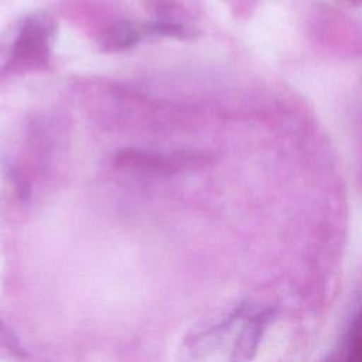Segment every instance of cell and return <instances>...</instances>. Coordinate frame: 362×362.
Segmentation results:
<instances>
[{"instance_id":"6","label":"cell","mask_w":362,"mask_h":362,"mask_svg":"<svg viewBox=\"0 0 362 362\" xmlns=\"http://www.w3.org/2000/svg\"><path fill=\"white\" fill-rule=\"evenodd\" d=\"M345 362H362V308L349 328Z\"/></svg>"},{"instance_id":"2","label":"cell","mask_w":362,"mask_h":362,"mask_svg":"<svg viewBox=\"0 0 362 362\" xmlns=\"http://www.w3.org/2000/svg\"><path fill=\"white\" fill-rule=\"evenodd\" d=\"M185 156H163L150 151L126 148L117 153L116 164L122 168L141 171L147 174H171L185 165Z\"/></svg>"},{"instance_id":"3","label":"cell","mask_w":362,"mask_h":362,"mask_svg":"<svg viewBox=\"0 0 362 362\" xmlns=\"http://www.w3.org/2000/svg\"><path fill=\"white\" fill-rule=\"evenodd\" d=\"M273 318L274 308H264L249 315L236 338L229 362H250Z\"/></svg>"},{"instance_id":"1","label":"cell","mask_w":362,"mask_h":362,"mask_svg":"<svg viewBox=\"0 0 362 362\" xmlns=\"http://www.w3.org/2000/svg\"><path fill=\"white\" fill-rule=\"evenodd\" d=\"M51 37L52 24L47 16L35 14L27 17L11 47L7 69L34 71L47 66L49 62Z\"/></svg>"},{"instance_id":"5","label":"cell","mask_w":362,"mask_h":362,"mask_svg":"<svg viewBox=\"0 0 362 362\" xmlns=\"http://www.w3.org/2000/svg\"><path fill=\"white\" fill-rule=\"evenodd\" d=\"M146 34H153V35H161V37H173V38H191L194 37L192 28L177 23L171 20H156L143 24Z\"/></svg>"},{"instance_id":"4","label":"cell","mask_w":362,"mask_h":362,"mask_svg":"<svg viewBox=\"0 0 362 362\" xmlns=\"http://www.w3.org/2000/svg\"><path fill=\"white\" fill-rule=\"evenodd\" d=\"M144 34V25L127 20L117 21L102 34L100 48L103 51H123L137 44Z\"/></svg>"},{"instance_id":"7","label":"cell","mask_w":362,"mask_h":362,"mask_svg":"<svg viewBox=\"0 0 362 362\" xmlns=\"http://www.w3.org/2000/svg\"><path fill=\"white\" fill-rule=\"evenodd\" d=\"M0 349L16 358L27 356L25 349L18 341V337L3 320H0Z\"/></svg>"}]
</instances>
